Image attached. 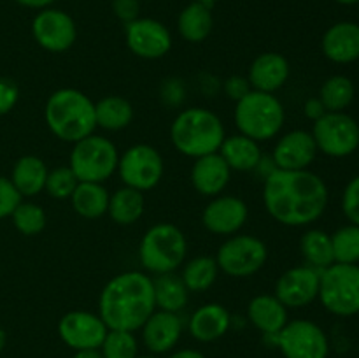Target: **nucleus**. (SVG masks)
Segmentation results:
<instances>
[{
  "label": "nucleus",
  "instance_id": "13",
  "mask_svg": "<svg viewBox=\"0 0 359 358\" xmlns=\"http://www.w3.org/2000/svg\"><path fill=\"white\" fill-rule=\"evenodd\" d=\"M32 35L42 49L49 53H63L74 46L77 39L76 21L65 11L46 7L35 14L32 21Z\"/></svg>",
  "mask_w": 359,
  "mask_h": 358
},
{
  "label": "nucleus",
  "instance_id": "52",
  "mask_svg": "<svg viewBox=\"0 0 359 358\" xmlns=\"http://www.w3.org/2000/svg\"><path fill=\"white\" fill-rule=\"evenodd\" d=\"M358 6H359V2H358Z\"/></svg>",
  "mask_w": 359,
  "mask_h": 358
},
{
  "label": "nucleus",
  "instance_id": "33",
  "mask_svg": "<svg viewBox=\"0 0 359 358\" xmlns=\"http://www.w3.org/2000/svg\"><path fill=\"white\" fill-rule=\"evenodd\" d=\"M219 267L214 256H195V258L188 260L182 267L181 277L184 281L186 288L189 293H202L207 291L214 283H216L217 276H219Z\"/></svg>",
  "mask_w": 359,
  "mask_h": 358
},
{
  "label": "nucleus",
  "instance_id": "26",
  "mask_svg": "<svg viewBox=\"0 0 359 358\" xmlns=\"http://www.w3.org/2000/svg\"><path fill=\"white\" fill-rule=\"evenodd\" d=\"M48 172L49 171L42 158L35 157V154H25L14 164L9 179L21 197L32 199V197H37L39 193L44 192Z\"/></svg>",
  "mask_w": 359,
  "mask_h": 358
},
{
  "label": "nucleus",
  "instance_id": "50",
  "mask_svg": "<svg viewBox=\"0 0 359 358\" xmlns=\"http://www.w3.org/2000/svg\"><path fill=\"white\" fill-rule=\"evenodd\" d=\"M191 2H200V4H205V6H212L214 2H217V0H191Z\"/></svg>",
  "mask_w": 359,
  "mask_h": 358
},
{
  "label": "nucleus",
  "instance_id": "32",
  "mask_svg": "<svg viewBox=\"0 0 359 358\" xmlns=\"http://www.w3.org/2000/svg\"><path fill=\"white\" fill-rule=\"evenodd\" d=\"M300 253L307 265L314 267L318 270H325L332 263H335L333 258V246H332V234L319 228H311L305 232L300 239Z\"/></svg>",
  "mask_w": 359,
  "mask_h": 358
},
{
  "label": "nucleus",
  "instance_id": "21",
  "mask_svg": "<svg viewBox=\"0 0 359 358\" xmlns=\"http://www.w3.org/2000/svg\"><path fill=\"white\" fill-rule=\"evenodd\" d=\"M191 185L200 195L217 197L224 192L231 178V168L223 160L219 153L205 154V157L195 158L191 167Z\"/></svg>",
  "mask_w": 359,
  "mask_h": 358
},
{
  "label": "nucleus",
  "instance_id": "22",
  "mask_svg": "<svg viewBox=\"0 0 359 358\" xmlns=\"http://www.w3.org/2000/svg\"><path fill=\"white\" fill-rule=\"evenodd\" d=\"M323 53L333 63H353L359 60V25L340 21L325 32L321 41Z\"/></svg>",
  "mask_w": 359,
  "mask_h": 358
},
{
  "label": "nucleus",
  "instance_id": "3",
  "mask_svg": "<svg viewBox=\"0 0 359 358\" xmlns=\"http://www.w3.org/2000/svg\"><path fill=\"white\" fill-rule=\"evenodd\" d=\"M44 119L53 135L74 144L95 133V102L76 88H60L46 100Z\"/></svg>",
  "mask_w": 359,
  "mask_h": 358
},
{
  "label": "nucleus",
  "instance_id": "10",
  "mask_svg": "<svg viewBox=\"0 0 359 358\" xmlns=\"http://www.w3.org/2000/svg\"><path fill=\"white\" fill-rule=\"evenodd\" d=\"M123 186L139 192L156 188L165 174V161L160 151L151 144H133L119 154L118 171Z\"/></svg>",
  "mask_w": 359,
  "mask_h": 358
},
{
  "label": "nucleus",
  "instance_id": "31",
  "mask_svg": "<svg viewBox=\"0 0 359 358\" xmlns=\"http://www.w3.org/2000/svg\"><path fill=\"white\" fill-rule=\"evenodd\" d=\"M144 209H146L144 193L135 188H130V186H123L109 197L107 214L114 223L123 225V227H128V225L139 221L142 218Z\"/></svg>",
  "mask_w": 359,
  "mask_h": 358
},
{
  "label": "nucleus",
  "instance_id": "49",
  "mask_svg": "<svg viewBox=\"0 0 359 358\" xmlns=\"http://www.w3.org/2000/svg\"><path fill=\"white\" fill-rule=\"evenodd\" d=\"M335 2L342 4V6H353V4H358L359 0H335Z\"/></svg>",
  "mask_w": 359,
  "mask_h": 358
},
{
  "label": "nucleus",
  "instance_id": "45",
  "mask_svg": "<svg viewBox=\"0 0 359 358\" xmlns=\"http://www.w3.org/2000/svg\"><path fill=\"white\" fill-rule=\"evenodd\" d=\"M20 6L23 7H28V9H46V7H51L53 2H56V0H16Z\"/></svg>",
  "mask_w": 359,
  "mask_h": 358
},
{
  "label": "nucleus",
  "instance_id": "18",
  "mask_svg": "<svg viewBox=\"0 0 359 358\" xmlns=\"http://www.w3.org/2000/svg\"><path fill=\"white\" fill-rule=\"evenodd\" d=\"M318 146L307 130H291L279 137L272 151V160L283 171H305L318 157Z\"/></svg>",
  "mask_w": 359,
  "mask_h": 358
},
{
  "label": "nucleus",
  "instance_id": "8",
  "mask_svg": "<svg viewBox=\"0 0 359 358\" xmlns=\"http://www.w3.org/2000/svg\"><path fill=\"white\" fill-rule=\"evenodd\" d=\"M323 307L335 316L349 318L359 312V265L332 263L321 270L319 295Z\"/></svg>",
  "mask_w": 359,
  "mask_h": 358
},
{
  "label": "nucleus",
  "instance_id": "12",
  "mask_svg": "<svg viewBox=\"0 0 359 358\" xmlns=\"http://www.w3.org/2000/svg\"><path fill=\"white\" fill-rule=\"evenodd\" d=\"M276 344L284 358H328L330 340L311 319H291L277 333Z\"/></svg>",
  "mask_w": 359,
  "mask_h": 358
},
{
  "label": "nucleus",
  "instance_id": "39",
  "mask_svg": "<svg viewBox=\"0 0 359 358\" xmlns=\"http://www.w3.org/2000/svg\"><path fill=\"white\" fill-rule=\"evenodd\" d=\"M342 211L349 223L359 225V175L351 179L344 188Z\"/></svg>",
  "mask_w": 359,
  "mask_h": 358
},
{
  "label": "nucleus",
  "instance_id": "24",
  "mask_svg": "<svg viewBox=\"0 0 359 358\" xmlns=\"http://www.w3.org/2000/svg\"><path fill=\"white\" fill-rule=\"evenodd\" d=\"M248 318L266 337H276L290 321L287 307L273 293L252 297L248 304Z\"/></svg>",
  "mask_w": 359,
  "mask_h": 358
},
{
  "label": "nucleus",
  "instance_id": "2",
  "mask_svg": "<svg viewBox=\"0 0 359 358\" xmlns=\"http://www.w3.org/2000/svg\"><path fill=\"white\" fill-rule=\"evenodd\" d=\"M154 311L153 277L140 270H126L111 277L98 298V316L109 330L137 332Z\"/></svg>",
  "mask_w": 359,
  "mask_h": 358
},
{
  "label": "nucleus",
  "instance_id": "27",
  "mask_svg": "<svg viewBox=\"0 0 359 358\" xmlns=\"http://www.w3.org/2000/svg\"><path fill=\"white\" fill-rule=\"evenodd\" d=\"M154 304L160 311L179 312L188 305L189 290L179 274L167 272L153 277Z\"/></svg>",
  "mask_w": 359,
  "mask_h": 358
},
{
  "label": "nucleus",
  "instance_id": "48",
  "mask_svg": "<svg viewBox=\"0 0 359 358\" xmlns=\"http://www.w3.org/2000/svg\"><path fill=\"white\" fill-rule=\"evenodd\" d=\"M6 343H7V333H6V330H4L2 326H0V351H2L4 347H6Z\"/></svg>",
  "mask_w": 359,
  "mask_h": 358
},
{
  "label": "nucleus",
  "instance_id": "9",
  "mask_svg": "<svg viewBox=\"0 0 359 358\" xmlns=\"http://www.w3.org/2000/svg\"><path fill=\"white\" fill-rule=\"evenodd\" d=\"M216 262L221 272L230 277H251L265 267L269 248L256 235H230L217 248Z\"/></svg>",
  "mask_w": 359,
  "mask_h": 358
},
{
  "label": "nucleus",
  "instance_id": "40",
  "mask_svg": "<svg viewBox=\"0 0 359 358\" xmlns=\"http://www.w3.org/2000/svg\"><path fill=\"white\" fill-rule=\"evenodd\" d=\"M21 200H23V197L14 188L13 181L9 178L0 175V220L11 216L13 211L20 206Z\"/></svg>",
  "mask_w": 359,
  "mask_h": 358
},
{
  "label": "nucleus",
  "instance_id": "44",
  "mask_svg": "<svg viewBox=\"0 0 359 358\" xmlns=\"http://www.w3.org/2000/svg\"><path fill=\"white\" fill-rule=\"evenodd\" d=\"M304 112L309 119H312V121H318V119L321 118V116H325L328 111L325 109L323 102L319 100V97H312L304 104Z\"/></svg>",
  "mask_w": 359,
  "mask_h": 358
},
{
  "label": "nucleus",
  "instance_id": "19",
  "mask_svg": "<svg viewBox=\"0 0 359 358\" xmlns=\"http://www.w3.org/2000/svg\"><path fill=\"white\" fill-rule=\"evenodd\" d=\"M144 346L153 354H163L177 346L182 336V321L179 312L156 311L142 325Z\"/></svg>",
  "mask_w": 359,
  "mask_h": 358
},
{
  "label": "nucleus",
  "instance_id": "34",
  "mask_svg": "<svg viewBox=\"0 0 359 358\" xmlns=\"http://www.w3.org/2000/svg\"><path fill=\"white\" fill-rule=\"evenodd\" d=\"M354 83L347 76L337 74L328 77L319 90V100L328 112H344L354 100Z\"/></svg>",
  "mask_w": 359,
  "mask_h": 358
},
{
  "label": "nucleus",
  "instance_id": "15",
  "mask_svg": "<svg viewBox=\"0 0 359 358\" xmlns=\"http://www.w3.org/2000/svg\"><path fill=\"white\" fill-rule=\"evenodd\" d=\"M125 39L130 51L144 60L163 58L172 49L170 30L153 18H137L125 25Z\"/></svg>",
  "mask_w": 359,
  "mask_h": 358
},
{
  "label": "nucleus",
  "instance_id": "25",
  "mask_svg": "<svg viewBox=\"0 0 359 358\" xmlns=\"http://www.w3.org/2000/svg\"><path fill=\"white\" fill-rule=\"evenodd\" d=\"M217 153L223 157L231 172H252L263 158V151L258 140L242 133L224 137Z\"/></svg>",
  "mask_w": 359,
  "mask_h": 358
},
{
  "label": "nucleus",
  "instance_id": "6",
  "mask_svg": "<svg viewBox=\"0 0 359 358\" xmlns=\"http://www.w3.org/2000/svg\"><path fill=\"white\" fill-rule=\"evenodd\" d=\"M188 255L184 232L174 223H156L147 228L139 244V260L153 276L175 272Z\"/></svg>",
  "mask_w": 359,
  "mask_h": 358
},
{
  "label": "nucleus",
  "instance_id": "29",
  "mask_svg": "<svg viewBox=\"0 0 359 358\" xmlns=\"http://www.w3.org/2000/svg\"><path fill=\"white\" fill-rule=\"evenodd\" d=\"M214 27L212 11L209 6L191 2L181 11L177 18V30L186 42L198 44L210 35Z\"/></svg>",
  "mask_w": 359,
  "mask_h": 358
},
{
  "label": "nucleus",
  "instance_id": "38",
  "mask_svg": "<svg viewBox=\"0 0 359 358\" xmlns=\"http://www.w3.org/2000/svg\"><path fill=\"white\" fill-rule=\"evenodd\" d=\"M77 185H79V179L74 174L72 168L69 165H62V167H55L48 172L44 190L53 199L67 200L72 197Z\"/></svg>",
  "mask_w": 359,
  "mask_h": 358
},
{
  "label": "nucleus",
  "instance_id": "51",
  "mask_svg": "<svg viewBox=\"0 0 359 358\" xmlns=\"http://www.w3.org/2000/svg\"><path fill=\"white\" fill-rule=\"evenodd\" d=\"M137 358H156V357H154V354H139Z\"/></svg>",
  "mask_w": 359,
  "mask_h": 358
},
{
  "label": "nucleus",
  "instance_id": "23",
  "mask_svg": "<svg viewBox=\"0 0 359 358\" xmlns=\"http://www.w3.org/2000/svg\"><path fill=\"white\" fill-rule=\"evenodd\" d=\"M230 311L217 302H209L193 312L188 321V330L198 343H214L230 330Z\"/></svg>",
  "mask_w": 359,
  "mask_h": 358
},
{
  "label": "nucleus",
  "instance_id": "41",
  "mask_svg": "<svg viewBox=\"0 0 359 358\" xmlns=\"http://www.w3.org/2000/svg\"><path fill=\"white\" fill-rule=\"evenodd\" d=\"M20 98V88L11 77H0V116L14 109Z\"/></svg>",
  "mask_w": 359,
  "mask_h": 358
},
{
  "label": "nucleus",
  "instance_id": "11",
  "mask_svg": "<svg viewBox=\"0 0 359 358\" xmlns=\"http://www.w3.org/2000/svg\"><path fill=\"white\" fill-rule=\"evenodd\" d=\"M311 133L318 151L326 157L346 158L359 147V125L346 111L326 112L314 121Z\"/></svg>",
  "mask_w": 359,
  "mask_h": 358
},
{
  "label": "nucleus",
  "instance_id": "47",
  "mask_svg": "<svg viewBox=\"0 0 359 358\" xmlns=\"http://www.w3.org/2000/svg\"><path fill=\"white\" fill-rule=\"evenodd\" d=\"M74 358H104L100 353V347L98 350H79L76 351Z\"/></svg>",
  "mask_w": 359,
  "mask_h": 358
},
{
  "label": "nucleus",
  "instance_id": "16",
  "mask_svg": "<svg viewBox=\"0 0 359 358\" xmlns=\"http://www.w3.org/2000/svg\"><path fill=\"white\" fill-rule=\"evenodd\" d=\"M321 270L311 265L291 267L280 274L276 283V295L287 309H300L312 304L319 295Z\"/></svg>",
  "mask_w": 359,
  "mask_h": 358
},
{
  "label": "nucleus",
  "instance_id": "1",
  "mask_svg": "<svg viewBox=\"0 0 359 358\" xmlns=\"http://www.w3.org/2000/svg\"><path fill=\"white\" fill-rule=\"evenodd\" d=\"M330 193L325 179L309 171L276 168L263 179L266 213L284 227H307L325 214Z\"/></svg>",
  "mask_w": 359,
  "mask_h": 358
},
{
  "label": "nucleus",
  "instance_id": "35",
  "mask_svg": "<svg viewBox=\"0 0 359 358\" xmlns=\"http://www.w3.org/2000/svg\"><path fill=\"white\" fill-rule=\"evenodd\" d=\"M11 220H13L14 228H16L21 235H27V237L39 235L46 228V223H48L46 211L42 209L39 204L23 202V200H21L20 206L13 211Z\"/></svg>",
  "mask_w": 359,
  "mask_h": 358
},
{
  "label": "nucleus",
  "instance_id": "42",
  "mask_svg": "<svg viewBox=\"0 0 359 358\" xmlns=\"http://www.w3.org/2000/svg\"><path fill=\"white\" fill-rule=\"evenodd\" d=\"M223 90L224 93H226V97L237 104V102L242 100L252 88L251 84H249L248 76H230L224 79Z\"/></svg>",
  "mask_w": 359,
  "mask_h": 358
},
{
  "label": "nucleus",
  "instance_id": "36",
  "mask_svg": "<svg viewBox=\"0 0 359 358\" xmlns=\"http://www.w3.org/2000/svg\"><path fill=\"white\" fill-rule=\"evenodd\" d=\"M335 263H359V225H346L332 234Z\"/></svg>",
  "mask_w": 359,
  "mask_h": 358
},
{
  "label": "nucleus",
  "instance_id": "46",
  "mask_svg": "<svg viewBox=\"0 0 359 358\" xmlns=\"http://www.w3.org/2000/svg\"><path fill=\"white\" fill-rule=\"evenodd\" d=\"M168 358H207L202 351L191 350V347H184V350H177L170 354Z\"/></svg>",
  "mask_w": 359,
  "mask_h": 358
},
{
  "label": "nucleus",
  "instance_id": "43",
  "mask_svg": "<svg viewBox=\"0 0 359 358\" xmlns=\"http://www.w3.org/2000/svg\"><path fill=\"white\" fill-rule=\"evenodd\" d=\"M112 11L121 23L128 25L139 18L140 2L139 0H112Z\"/></svg>",
  "mask_w": 359,
  "mask_h": 358
},
{
  "label": "nucleus",
  "instance_id": "14",
  "mask_svg": "<svg viewBox=\"0 0 359 358\" xmlns=\"http://www.w3.org/2000/svg\"><path fill=\"white\" fill-rule=\"evenodd\" d=\"M109 329L98 312L69 311L58 321V336L74 351L98 350L107 336Z\"/></svg>",
  "mask_w": 359,
  "mask_h": 358
},
{
  "label": "nucleus",
  "instance_id": "5",
  "mask_svg": "<svg viewBox=\"0 0 359 358\" xmlns=\"http://www.w3.org/2000/svg\"><path fill=\"white\" fill-rule=\"evenodd\" d=\"M233 118L238 133L263 142L279 135L286 112L276 93L251 90L235 104Z\"/></svg>",
  "mask_w": 359,
  "mask_h": 358
},
{
  "label": "nucleus",
  "instance_id": "20",
  "mask_svg": "<svg viewBox=\"0 0 359 358\" xmlns=\"http://www.w3.org/2000/svg\"><path fill=\"white\" fill-rule=\"evenodd\" d=\"M291 67L290 62L280 53H262L252 60L249 67L248 79L252 90L265 91V93H276L290 79Z\"/></svg>",
  "mask_w": 359,
  "mask_h": 358
},
{
  "label": "nucleus",
  "instance_id": "28",
  "mask_svg": "<svg viewBox=\"0 0 359 358\" xmlns=\"http://www.w3.org/2000/svg\"><path fill=\"white\" fill-rule=\"evenodd\" d=\"M109 192L104 183H88L79 181L74 190L70 202L74 211L84 220H98L107 214L109 207Z\"/></svg>",
  "mask_w": 359,
  "mask_h": 358
},
{
  "label": "nucleus",
  "instance_id": "17",
  "mask_svg": "<svg viewBox=\"0 0 359 358\" xmlns=\"http://www.w3.org/2000/svg\"><path fill=\"white\" fill-rule=\"evenodd\" d=\"M249 218V207L235 195H217L210 199L202 213V225L214 235L238 234Z\"/></svg>",
  "mask_w": 359,
  "mask_h": 358
},
{
  "label": "nucleus",
  "instance_id": "7",
  "mask_svg": "<svg viewBox=\"0 0 359 358\" xmlns=\"http://www.w3.org/2000/svg\"><path fill=\"white\" fill-rule=\"evenodd\" d=\"M119 151L109 137L91 133L74 142L69 167L79 181L105 183L118 171Z\"/></svg>",
  "mask_w": 359,
  "mask_h": 358
},
{
  "label": "nucleus",
  "instance_id": "30",
  "mask_svg": "<svg viewBox=\"0 0 359 358\" xmlns=\"http://www.w3.org/2000/svg\"><path fill=\"white\" fill-rule=\"evenodd\" d=\"M133 105L121 95H105L95 102L97 126L107 132H119L133 121Z\"/></svg>",
  "mask_w": 359,
  "mask_h": 358
},
{
  "label": "nucleus",
  "instance_id": "4",
  "mask_svg": "<svg viewBox=\"0 0 359 358\" xmlns=\"http://www.w3.org/2000/svg\"><path fill=\"white\" fill-rule=\"evenodd\" d=\"M226 132L219 116L205 107L182 109L170 125V140L188 158L217 153Z\"/></svg>",
  "mask_w": 359,
  "mask_h": 358
},
{
  "label": "nucleus",
  "instance_id": "37",
  "mask_svg": "<svg viewBox=\"0 0 359 358\" xmlns=\"http://www.w3.org/2000/svg\"><path fill=\"white\" fill-rule=\"evenodd\" d=\"M104 358H137L139 357V343L135 332L126 330H109L100 346Z\"/></svg>",
  "mask_w": 359,
  "mask_h": 358
}]
</instances>
